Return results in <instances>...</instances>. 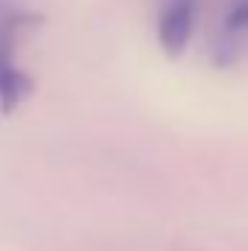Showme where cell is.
<instances>
[{"label":"cell","mask_w":248,"mask_h":251,"mask_svg":"<svg viewBox=\"0 0 248 251\" xmlns=\"http://www.w3.org/2000/svg\"><path fill=\"white\" fill-rule=\"evenodd\" d=\"M198 0H164L158 12V44L167 59H181L193 38Z\"/></svg>","instance_id":"cell-2"},{"label":"cell","mask_w":248,"mask_h":251,"mask_svg":"<svg viewBox=\"0 0 248 251\" xmlns=\"http://www.w3.org/2000/svg\"><path fill=\"white\" fill-rule=\"evenodd\" d=\"M41 18L18 9V6H0V111L12 114L29 94H32V76L18 64V38L24 29L35 26Z\"/></svg>","instance_id":"cell-1"},{"label":"cell","mask_w":248,"mask_h":251,"mask_svg":"<svg viewBox=\"0 0 248 251\" xmlns=\"http://www.w3.org/2000/svg\"><path fill=\"white\" fill-rule=\"evenodd\" d=\"M246 38H248V0H234L219 24L216 41H213V64L228 67L246 53Z\"/></svg>","instance_id":"cell-3"}]
</instances>
